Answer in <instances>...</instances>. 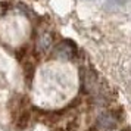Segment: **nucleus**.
I'll list each match as a JSON object with an SVG mask.
<instances>
[{
  "label": "nucleus",
  "mask_w": 131,
  "mask_h": 131,
  "mask_svg": "<svg viewBox=\"0 0 131 131\" xmlns=\"http://www.w3.org/2000/svg\"><path fill=\"white\" fill-rule=\"evenodd\" d=\"M77 53V46L71 40H63L60 41L53 50V56L62 60H71Z\"/></svg>",
  "instance_id": "1"
},
{
  "label": "nucleus",
  "mask_w": 131,
  "mask_h": 131,
  "mask_svg": "<svg viewBox=\"0 0 131 131\" xmlns=\"http://www.w3.org/2000/svg\"><path fill=\"white\" fill-rule=\"evenodd\" d=\"M96 83H97V78H96L94 74L83 68V69H81V84H83V91L90 93V91L93 90V87L96 85Z\"/></svg>",
  "instance_id": "2"
},
{
  "label": "nucleus",
  "mask_w": 131,
  "mask_h": 131,
  "mask_svg": "<svg viewBox=\"0 0 131 131\" xmlns=\"http://www.w3.org/2000/svg\"><path fill=\"white\" fill-rule=\"evenodd\" d=\"M116 121H118V118L113 113H103V115L99 116L97 124H99V127L105 128V130H113L116 127Z\"/></svg>",
  "instance_id": "3"
},
{
  "label": "nucleus",
  "mask_w": 131,
  "mask_h": 131,
  "mask_svg": "<svg viewBox=\"0 0 131 131\" xmlns=\"http://www.w3.org/2000/svg\"><path fill=\"white\" fill-rule=\"evenodd\" d=\"M52 41H53L52 34L50 32H43L41 36L38 37V40H37V47L40 50H47L52 46Z\"/></svg>",
  "instance_id": "4"
},
{
  "label": "nucleus",
  "mask_w": 131,
  "mask_h": 131,
  "mask_svg": "<svg viewBox=\"0 0 131 131\" xmlns=\"http://www.w3.org/2000/svg\"><path fill=\"white\" fill-rule=\"evenodd\" d=\"M28 121H30V115L27 112H22L18 116V119L15 121V125H16V128H19V130H24L25 127L28 125Z\"/></svg>",
  "instance_id": "5"
},
{
  "label": "nucleus",
  "mask_w": 131,
  "mask_h": 131,
  "mask_svg": "<svg viewBox=\"0 0 131 131\" xmlns=\"http://www.w3.org/2000/svg\"><path fill=\"white\" fill-rule=\"evenodd\" d=\"M32 77H34V66L30 65V63H27L25 65V80L31 83L32 81Z\"/></svg>",
  "instance_id": "6"
},
{
  "label": "nucleus",
  "mask_w": 131,
  "mask_h": 131,
  "mask_svg": "<svg viewBox=\"0 0 131 131\" xmlns=\"http://www.w3.org/2000/svg\"><path fill=\"white\" fill-rule=\"evenodd\" d=\"M5 9H6V7H5V5H3V3H0V18H2V15L5 13Z\"/></svg>",
  "instance_id": "7"
},
{
  "label": "nucleus",
  "mask_w": 131,
  "mask_h": 131,
  "mask_svg": "<svg viewBox=\"0 0 131 131\" xmlns=\"http://www.w3.org/2000/svg\"><path fill=\"white\" fill-rule=\"evenodd\" d=\"M109 2H115V3H125L127 0H109Z\"/></svg>",
  "instance_id": "8"
}]
</instances>
